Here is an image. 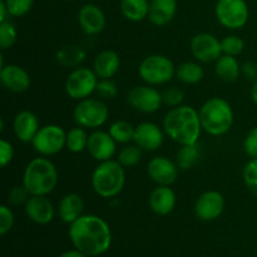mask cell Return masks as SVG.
I'll list each match as a JSON object with an SVG mask.
<instances>
[{
    "label": "cell",
    "instance_id": "cell-1",
    "mask_svg": "<svg viewBox=\"0 0 257 257\" xmlns=\"http://www.w3.org/2000/svg\"><path fill=\"white\" fill-rule=\"evenodd\" d=\"M68 236L74 248L89 257L100 256L112 245V231L104 218L83 215L69 225Z\"/></svg>",
    "mask_w": 257,
    "mask_h": 257
},
{
    "label": "cell",
    "instance_id": "cell-2",
    "mask_svg": "<svg viewBox=\"0 0 257 257\" xmlns=\"http://www.w3.org/2000/svg\"><path fill=\"white\" fill-rule=\"evenodd\" d=\"M162 128L166 136L180 146L196 145L203 131L198 110L183 104L171 108L166 113Z\"/></svg>",
    "mask_w": 257,
    "mask_h": 257
},
{
    "label": "cell",
    "instance_id": "cell-3",
    "mask_svg": "<svg viewBox=\"0 0 257 257\" xmlns=\"http://www.w3.org/2000/svg\"><path fill=\"white\" fill-rule=\"evenodd\" d=\"M58 170L47 157L33 158L24 168L23 183L30 196H48L58 185Z\"/></svg>",
    "mask_w": 257,
    "mask_h": 257
},
{
    "label": "cell",
    "instance_id": "cell-4",
    "mask_svg": "<svg viewBox=\"0 0 257 257\" xmlns=\"http://www.w3.org/2000/svg\"><path fill=\"white\" fill-rule=\"evenodd\" d=\"M202 130L213 137H221L231 131L235 114L230 102L221 97L206 100L198 110Z\"/></svg>",
    "mask_w": 257,
    "mask_h": 257
},
{
    "label": "cell",
    "instance_id": "cell-5",
    "mask_svg": "<svg viewBox=\"0 0 257 257\" xmlns=\"http://www.w3.org/2000/svg\"><path fill=\"white\" fill-rule=\"evenodd\" d=\"M90 185L99 197L105 200L117 197L125 185L124 167L117 160L98 162L92 172Z\"/></svg>",
    "mask_w": 257,
    "mask_h": 257
},
{
    "label": "cell",
    "instance_id": "cell-6",
    "mask_svg": "<svg viewBox=\"0 0 257 257\" xmlns=\"http://www.w3.org/2000/svg\"><path fill=\"white\" fill-rule=\"evenodd\" d=\"M138 74L146 84L158 87L167 84L176 75V65L163 54H151L141 62Z\"/></svg>",
    "mask_w": 257,
    "mask_h": 257
},
{
    "label": "cell",
    "instance_id": "cell-7",
    "mask_svg": "<svg viewBox=\"0 0 257 257\" xmlns=\"http://www.w3.org/2000/svg\"><path fill=\"white\" fill-rule=\"evenodd\" d=\"M73 118L77 125L85 130H98L107 123L109 109L100 98H85L78 100L73 110Z\"/></svg>",
    "mask_w": 257,
    "mask_h": 257
},
{
    "label": "cell",
    "instance_id": "cell-8",
    "mask_svg": "<svg viewBox=\"0 0 257 257\" xmlns=\"http://www.w3.org/2000/svg\"><path fill=\"white\" fill-rule=\"evenodd\" d=\"M215 14L223 28L238 30L247 24L250 10L245 0H217Z\"/></svg>",
    "mask_w": 257,
    "mask_h": 257
},
{
    "label": "cell",
    "instance_id": "cell-9",
    "mask_svg": "<svg viewBox=\"0 0 257 257\" xmlns=\"http://www.w3.org/2000/svg\"><path fill=\"white\" fill-rule=\"evenodd\" d=\"M67 143V132L59 124L42 125L33 140L35 152L43 157H50L62 152Z\"/></svg>",
    "mask_w": 257,
    "mask_h": 257
},
{
    "label": "cell",
    "instance_id": "cell-10",
    "mask_svg": "<svg viewBox=\"0 0 257 257\" xmlns=\"http://www.w3.org/2000/svg\"><path fill=\"white\" fill-rule=\"evenodd\" d=\"M99 78L94 70L87 67H78L72 69L64 83L65 93L74 100H82L89 98L95 93Z\"/></svg>",
    "mask_w": 257,
    "mask_h": 257
},
{
    "label": "cell",
    "instance_id": "cell-11",
    "mask_svg": "<svg viewBox=\"0 0 257 257\" xmlns=\"http://www.w3.org/2000/svg\"><path fill=\"white\" fill-rule=\"evenodd\" d=\"M127 102L131 107L143 114H152L163 104L162 93L150 84L136 85L127 93Z\"/></svg>",
    "mask_w": 257,
    "mask_h": 257
},
{
    "label": "cell",
    "instance_id": "cell-12",
    "mask_svg": "<svg viewBox=\"0 0 257 257\" xmlns=\"http://www.w3.org/2000/svg\"><path fill=\"white\" fill-rule=\"evenodd\" d=\"M191 54L200 63L216 62L222 55L221 40L211 33H197L190 43Z\"/></svg>",
    "mask_w": 257,
    "mask_h": 257
},
{
    "label": "cell",
    "instance_id": "cell-13",
    "mask_svg": "<svg viewBox=\"0 0 257 257\" xmlns=\"http://www.w3.org/2000/svg\"><path fill=\"white\" fill-rule=\"evenodd\" d=\"M225 197L221 192L210 190L197 197L195 202V215L198 220L210 222L220 217L225 211Z\"/></svg>",
    "mask_w": 257,
    "mask_h": 257
},
{
    "label": "cell",
    "instance_id": "cell-14",
    "mask_svg": "<svg viewBox=\"0 0 257 257\" xmlns=\"http://www.w3.org/2000/svg\"><path fill=\"white\" fill-rule=\"evenodd\" d=\"M180 168L166 156H156L148 162L147 175L157 186H172L177 181Z\"/></svg>",
    "mask_w": 257,
    "mask_h": 257
},
{
    "label": "cell",
    "instance_id": "cell-15",
    "mask_svg": "<svg viewBox=\"0 0 257 257\" xmlns=\"http://www.w3.org/2000/svg\"><path fill=\"white\" fill-rule=\"evenodd\" d=\"M165 131L153 122H142L136 125L133 142L146 152H155L165 142Z\"/></svg>",
    "mask_w": 257,
    "mask_h": 257
},
{
    "label": "cell",
    "instance_id": "cell-16",
    "mask_svg": "<svg viewBox=\"0 0 257 257\" xmlns=\"http://www.w3.org/2000/svg\"><path fill=\"white\" fill-rule=\"evenodd\" d=\"M88 153L97 162H104L114 157L117 152V142L112 138L109 132L94 130L88 140Z\"/></svg>",
    "mask_w": 257,
    "mask_h": 257
},
{
    "label": "cell",
    "instance_id": "cell-17",
    "mask_svg": "<svg viewBox=\"0 0 257 257\" xmlns=\"http://www.w3.org/2000/svg\"><path fill=\"white\" fill-rule=\"evenodd\" d=\"M78 23L84 34L94 37L104 30L107 19L104 12L98 5L85 4L78 13Z\"/></svg>",
    "mask_w": 257,
    "mask_h": 257
},
{
    "label": "cell",
    "instance_id": "cell-18",
    "mask_svg": "<svg viewBox=\"0 0 257 257\" xmlns=\"http://www.w3.org/2000/svg\"><path fill=\"white\" fill-rule=\"evenodd\" d=\"M0 83L12 93L27 92L32 84V79L27 70L18 64H8L0 68Z\"/></svg>",
    "mask_w": 257,
    "mask_h": 257
},
{
    "label": "cell",
    "instance_id": "cell-19",
    "mask_svg": "<svg viewBox=\"0 0 257 257\" xmlns=\"http://www.w3.org/2000/svg\"><path fill=\"white\" fill-rule=\"evenodd\" d=\"M24 212L32 222L48 225L55 216V208L47 196H30L24 205Z\"/></svg>",
    "mask_w": 257,
    "mask_h": 257
},
{
    "label": "cell",
    "instance_id": "cell-20",
    "mask_svg": "<svg viewBox=\"0 0 257 257\" xmlns=\"http://www.w3.org/2000/svg\"><path fill=\"white\" fill-rule=\"evenodd\" d=\"M40 128L39 119L32 110H20L13 120V132L23 143H32Z\"/></svg>",
    "mask_w": 257,
    "mask_h": 257
},
{
    "label": "cell",
    "instance_id": "cell-21",
    "mask_svg": "<svg viewBox=\"0 0 257 257\" xmlns=\"http://www.w3.org/2000/svg\"><path fill=\"white\" fill-rule=\"evenodd\" d=\"M177 203L175 191L171 186H157L153 188L148 197V206L157 216H167L173 212Z\"/></svg>",
    "mask_w": 257,
    "mask_h": 257
},
{
    "label": "cell",
    "instance_id": "cell-22",
    "mask_svg": "<svg viewBox=\"0 0 257 257\" xmlns=\"http://www.w3.org/2000/svg\"><path fill=\"white\" fill-rule=\"evenodd\" d=\"M120 68V58L117 52L104 49L98 53L93 62V70L99 79H112Z\"/></svg>",
    "mask_w": 257,
    "mask_h": 257
},
{
    "label": "cell",
    "instance_id": "cell-23",
    "mask_svg": "<svg viewBox=\"0 0 257 257\" xmlns=\"http://www.w3.org/2000/svg\"><path fill=\"white\" fill-rule=\"evenodd\" d=\"M58 216L64 223H73L84 215V201L78 193H67L58 203Z\"/></svg>",
    "mask_w": 257,
    "mask_h": 257
},
{
    "label": "cell",
    "instance_id": "cell-24",
    "mask_svg": "<svg viewBox=\"0 0 257 257\" xmlns=\"http://www.w3.org/2000/svg\"><path fill=\"white\" fill-rule=\"evenodd\" d=\"M177 13V0H151L148 19L156 27L170 24Z\"/></svg>",
    "mask_w": 257,
    "mask_h": 257
},
{
    "label": "cell",
    "instance_id": "cell-25",
    "mask_svg": "<svg viewBox=\"0 0 257 257\" xmlns=\"http://www.w3.org/2000/svg\"><path fill=\"white\" fill-rule=\"evenodd\" d=\"M241 65L236 57L222 54L215 62V74L225 83H233L240 78Z\"/></svg>",
    "mask_w": 257,
    "mask_h": 257
},
{
    "label": "cell",
    "instance_id": "cell-26",
    "mask_svg": "<svg viewBox=\"0 0 257 257\" xmlns=\"http://www.w3.org/2000/svg\"><path fill=\"white\" fill-rule=\"evenodd\" d=\"M85 58H87V52L84 48L78 44L64 45L55 54L58 64L62 65L63 68H68V69H75V68L80 67Z\"/></svg>",
    "mask_w": 257,
    "mask_h": 257
},
{
    "label": "cell",
    "instance_id": "cell-27",
    "mask_svg": "<svg viewBox=\"0 0 257 257\" xmlns=\"http://www.w3.org/2000/svg\"><path fill=\"white\" fill-rule=\"evenodd\" d=\"M119 8L125 19L138 23L148 18L150 0H120Z\"/></svg>",
    "mask_w": 257,
    "mask_h": 257
},
{
    "label": "cell",
    "instance_id": "cell-28",
    "mask_svg": "<svg viewBox=\"0 0 257 257\" xmlns=\"http://www.w3.org/2000/svg\"><path fill=\"white\" fill-rule=\"evenodd\" d=\"M176 77L183 84L195 85L202 82L205 70L197 62H183L176 67Z\"/></svg>",
    "mask_w": 257,
    "mask_h": 257
},
{
    "label": "cell",
    "instance_id": "cell-29",
    "mask_svg": "<svg viewBox=\"0 0 257 257\" xmlns=\"http://www.w3.org/2000/svg\"><path fill=\"white\" fill-rule=\"evenodd\" d=\"M88 140H89V135L85 132V128L80 125L73 127L67 132L65 148L72 153H82L83 151H87Z\"/></svg>",
    "mask_w": 257,
    "mask_h": 257
},
{
    "label": "cell",
    "instance_id": "cell-30",
    "mask_svg": "<svg viewBox=\"0 0 257 257\" xmlns=\"http://www.w3.org/2000/svg\"><path fill=\"white\" fill-rule=\"evenodd\" d=\"M200 160V148L196 145L181 146L176 153V163L181 171H187L196 165Z\"/></svg>",
    "mask_w": 257,
    "mask_h": 257
},
{
    "label": "cell",
    "instance_id": "cell-31",
    "mask_svg": "<svg viewBox=\"0 0 257 257\" xmlns=\"http://www.w3.org/2000/svg\"><path fill=\"white\" fill-rule=\"evenodd\" d=\"M135 131L136 127L128 120H115L110 124L109 135L112 136L113 140L117 143H122V145H128V143L133 142L135 138Z\"/></svg>",
    "mask_w": 257,
    "mask_h": 257
},
{
    "label": "cell",
    "instance_id": "cell-32",
    "mask_svg": "<svg viewBox=\"0 0 257 257\" xmlns=\"http://www.w3.org/2000/svg\"><path fill=\"white\" fill-rule=\"evenodd\" d=\"M142 158V150L137 145H127L118 153L117 161L124 168L136 167Z\"/></svg>",
    "mask_w": 257,
    "mask_h": 257
},
{
    "label": "cell",
    "instance_id": "cell-33",
    "mask_svg": "<svg viewBox=\"0 0 257 257\" xmlns=\"http://www.w3.org/2000/svg\"><path fill=\"white\" fill-rule=\"evenodd\" d=\"M18 39V30L10 20L0 23V48L8 50L15 44Z\"/></svg>",
    "mask_w": 257,
    "mask_h": 257
},
{
    "label": "cell",
    "instance_id": "cell-34",
    "mask_svg": "<svg viewBox=\"0 0 257 257\" xmlns=\"http://www.w3.org/2000/svg\"><path fill=\"white\" fill-rule=\"evenodd\" d=\"M242 180L248 192L257 197V158H251L242 170Z\"/></svg>",
    "mask_w": 257,
    "mask_h": 257
},
{
    "label": "cell",
    "instance_id": "cell-35",
    "mask_svg": "<svg viewBox=\"0 0 257 257\" xmlns=\"http://www.w3.org/2000/svg\"><path fill=\"white\" fill-rule=\"evenodd\" d=\"M221 48H222V54L237 57L245 49V42L238 35H227L221 40Z\"/></svg>",
    "mask_w": 257,
    "mask_h": 257
},
{
    "label": "cell",
    "instance_id": "cell-36",
    "mask_svg": "<svg viewBox=\"0 0 257 257\" xmlns=\"http://www.w3.org/2000/svg\"><path fill=\"white\" fill-rule=\"evenodd\" d=\"M9 15L13 18H22L27 15L33 8L34 0H4Z\"/></svg>",
    "mask_w": 257,
    "mask_h": 257
},
{
    "label": "cell",
    "instance_id": "cell-37",
    "mask_svg": "<svg viewBox=\"0 0 257 257\" xmlns=\"http://www.w3.org/2000/svg\"><path fill=\"white\" fill-rule=\"evenodd\" d=\"M95 93L103 100H110L117 97L118 87L112 79H99L98 80Z\"/></svg>",
    "mask_w": 257,
    "mask_h": 257
},
{
    "label": "cell",
    "instance_id": "cell-38",
    "mask_svg": "<svg viewBox=\"0 0 257 257\" xmlns=\"http://www.w3.org/2000/svg\"><path fill=\"white\" fill-rule=\"evenodd\" d=\"M162 100L163 104L167 105V107H178V105H182L183 100H185V93L178 87L167 88L162 92Z\"/></svg>",
    "mask_w": 257,
    "mask_h": 257
},
{
    "label": "cell",
    "instance_id": "cell-39",
    "mask_svg": "<svg viewBox=\"0 0 257 257\" xmlns=\"http://www.w3.org/2000/svg\"><path fill=\"white\" fill-rule=\"evenodd\" d=\"M15 222L14 213L7 205L0 206V235L5 236L13 228Z\"/></svg>",
    "mask_w": 257,
    "mask_h": 257
},
{
    "label": "cell",
    "instance_id": "cell-40",
    "mask_svg": "<svg viewBox=\"0 0 257 257\" xmlns=\"http://www.w3.org/2000/svg\"><path fill=\"white\" fill-rule=\"evenodd\" d=\"M29 197L30 193L28 192V190L24 187V185L14 186V187L9 191V193H8V202L13 206L25 205Z\"/></svg>",
    "mask_w": 257,
    "mask_h": 257
},
{
    "label": "cell",
    "instance_id": "cell-41",
    "mask_svg": "<svg viewBox=\"0 0 257 257\" xmlns=\"http://www.w3.org/2000/svg\"><path fill=\"white\" fill-rule=\"evenodd\" d=\"M14 147L12 143L5 138H2L0 140V167L5 168L8 165H10L14 160Z\"/></svg>",
    "mask_w": 257,
    "mask_h": 257
},
{
    "label": "cell",
    "instance_id": "cell-42",
    "mask_svg": "<svg viewBox=\"0 0 257 257\" xmlns=\"http://www.w3.org/2000/svg\"><path fill=\"white\" fill-rule=\"evenodd\" d=\"M243 150L250 158H257V125L246 135L243 140Z\"/></svg>",
    "mask_w": 257,
    "mask_h": 257
},
{
    "label": "cell",
    "instance_id": "cell-43",
    "mask_svg": "<svg viewBox=\"0 0 257 257\" xmlns=\"http://www.w3.org/2000/svg\"><path fill=\"white\" fill-rule=\"evenodd\" d=\"M241 72H242L243 77H245L246 79H257V64H253V63L250 62L245 63V64L241 67Z\"/></svg>",
    "mask_w": 257,
    "mask_h": 257
},
{
    "label": "cell",
    "instance_id": "cell-44",
    "mask_svg": "<svg viewBox=\"0 0 257 257\" xmlns=\"http://www.w3.org/2000/svg\"><path fill=\"white\" fill-rule=\"evenodd\" d=\"M9 12H8V8L7 5H5V2L4 0H0V23L5 22V20H9L8 18H9Z\"/></svg>",
    "mask_w": 257,
    "mask_h": 257
},
{
    "label": "cell",
    "instance_id": "cell-45",
    "mask_svg": "<svg viewBox=\"0 0 257 257\" xmlns=\"http://www.w3.org/2000/svg\"><path fill=\"white\" fill-rule=\"evenodd\" d=\"M59 257H89V256L80 252V251L77 250V248H73V250H68L65 251V252H63Z\"/></svg>",
    "mask_w": 257,
    "mask_h": 257
},
{
    "label": "cell",
    "instance_id": "cell-46",
    "mask_svg": "<svg viewBox=\"0 0 257 257\" xmlns=\"http://www.w3.org/2000/svg\"><path fill=\"white\" fill-rule=\"evenodd\" d=\"M251 99H252L253 104L257 105V79L253 82L252 88H251Z\"/></svg>",
    "mask_w": 257,
    "mask_h": 257
},
{
    "label": "cell",
    "instance_id": "cell-47",
    "mask_svg": "<svg viewBox=\"0 0 257 257\" xmlns=\"http://www.w3.org/2000/svg\"><path fill=\"white\" fill-rule=\"evenodd\" d=\"M68 2H75V0H68Z\"/></svg>",
    "mask_w": 257,
    "mask_h": 257
}]
</instances>
